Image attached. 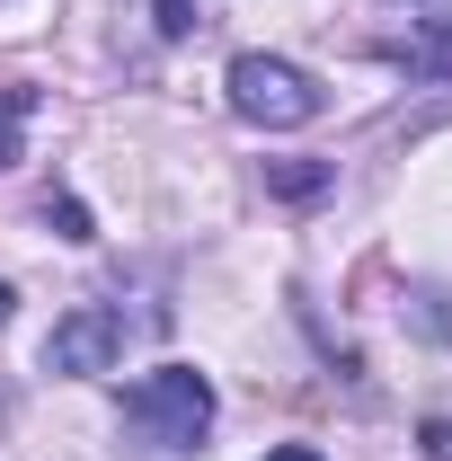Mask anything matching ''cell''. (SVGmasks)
I'll use <instances>...</instances> for the list:
<instances>
[{"label": "cell", "mask_w": 452, "mask_h": 461, "mask_svg": "<svg viewBox=\"0 0 452 461\" xmlns=\"http://www.w3.org/2000/svg\"><path fill=\"white\" fill-rule=\"evenodd\" d=\"M124 426L142 444H160V453H195L213 435V382L195 364H160V373H142L124 391Z\"/></svg>", "instance_id": "6da1fadb"}, {"label": "cell", "mask_w": 452, "mask_h": 461, "mask_svg": "<svg viewBox=\"0 0 452 461\" xmlns=\"http://www.w3.org/2000/svg\"><path fill=\"white\" fill-rule=\"evenodd\" d=\"M231 107L249 115V124H267V133H293V124H311V115L329 107V89L284 54H240L231 62Z\"/></svg>", "instance_id": "7a4b0ae2"}, {"label": "cell", "mask_w": 452, "mask_h": 461, "mask_svg": "<svg viewBox=\"0 0 452 461\" xmlns=\"http://www.w3.org/2000/svg\"><path fill=\"white\" fill-rule=\"evenodd\" d=\"M115 355H124V311L80 302L71 320H54V338H45V373H115Z\"/></svg>", "instance_id": "3957f363"}, {"label": "cell", "mask_w": 452, "mask_h": 461, "mask_svg": "<svg viewBox=\"0 0 452 461\" xmlns=\"http://www.w3.org/2000/svg\"><path fill=\"white\" fill-rule=\"evenodd\" d=\"M27 107H36V89H0V169L18 160V124H27Z\"/></svg>", "instance_id": "277c9868"}, {"label": "cell", "mask_w": 452, "mask_h": 461, "mask_svg": "<svg viewBox=\"0 0 452 461\" xmlns=\"http://www.w3.org/2000/svg\"><path fill=\"white\" fill-rule=\"evenodd\" d=\"M54 222H62V240H98V230H89V204H71V195L54 204Z\"/></svg>", "instance_id": "5b68a950"}, {"label": "cell", "mask_w": 452, "mask_h": 461, "mask_svg": "<svg viewBox=\"0 0 452 461\" xmlns=\"http://www.w3.org/2000/svg\"><path fill=\"white\" fill-rule=\"evenodd\" d=\"M276 186H284V195H320V186H329V169H276Z\"/></svg>", "instance_id": "8992f818"}, {"label": "cell", "mask_w": 452, "mask_h": 461, "mask_svg": "<svg viewBox=\"0 0 452 461\" xmlns=\"http://www.w3.org/2000/svg\"><path fill=\"white\" fill-rule=\"evenodd\" d=\"M426 461H452V417H435V426H426Z\"/></svg>", "instance_id": "52a82bcc"}, {"label": "cell", "mask_w": 452, "mask_h": 461, "mask_svg": "<svg viewBox=\"0 0 452 461\" xmlns=\"http://www.w3.org/2000/svg\"><path fill=\"white\" fill-rule=\"evenodd\" d=\"M267 461H320V453H311V444H276Z\"/></svg>", "instance_id": "ba28073f"}, {"label": "cell", "mask_w": 452, "mask_h": 461, "mask_svg": "<svg viewBox=\"0 0 452 461\" xmlns=\"http://www.w3.org/2000/svg\"><path fill=\"white\" fill-rule=\"evenodd\" d=\"M408 9H435V18H452V0H408Z\"/></svg>", "instance_id": "9c48e42d"}, {"label": "cell", "mask_w": 452, "mask_h": 461, "mask_svg": "<svg viewBox=\"0 0 452 461\" xmlns=\"http://www.w3.org/2000/svg\"><path fill=\"white\" fill-rule=\"evenodd\" d=\"M0 329H9V285H0Z\"/></svg>", "instance_id": "30bf717a"}]
</instances>
